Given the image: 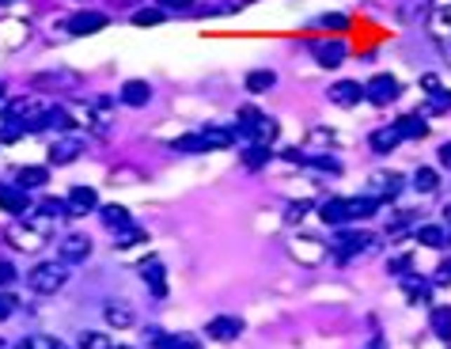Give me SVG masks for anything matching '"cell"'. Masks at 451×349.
Masks as SVG:
<instances>
[{"label":"cell","instance_id":"1","mask_svg":"<svg viewBox=\"0 0 451 349\" xmlns=\"http://www.w3.org/2000/svg\"><path fill=\"white\" fill-rule=\"evenodd\" d=\"M65 281V273L58 266H42V270H34V277H31V285L34 289H42V292H53Z\"/></svg>","mask_w":451,"mask_h":349},{"label":"cell","instance_id":"2","mask_svg":"<svg viewBox=\"0 0 451 349\" xmlns=\"http://www.w3.org/2000/svg\"><path fill=\"white\" fill-rule=\"evenodd\" d=\"M368 91H372L375 103H391L394 96H398V84H394L391 77H375V80L368 84Z\"/></svg>","mask_w":451,"mask_h":349},{"label":"cell","instance_id":"3","mask_svg":"<svg viewBox=\"0 0 451 349\" xmlns=\"http://www.w3.org/2000/svg\"><path fill=\"white\" fill-rule=\"evenodd\" d=\"M292 254H296V258H304V262H318V258H323V247H315V239H296Z\"/></svg>","mask_w":451,"mask_h":349},{"label":"cell","instance_id":"4","mask_svg":"<svg viewBox=\"0 0 451 349\" xmlns=\"http://www.w3.org/2000/svg\"><path fill=\"white\" fill-rule=\"evenodd\" d=\"M432 330L440 338H451V308H436L432 311Z\"/></svg>","mask_w":451,"mask_h":349},{"label":"cell","instance_id":"5","mask_svg":"<svg viewBox=\"0 0 451 349\" xmlns=\"http://www.w3.org/2000/svg\"><path fill=\"white\" fill-rule=\"evenodd\" d=\"M236 330H239L236 319H216V323L209 327V334H213V338H220V342H228V338L236 334Z\"/></svg>","mask_w":451,"mask_h":349},{"label":"cell","instance_id":"6","mask_svg":"<svg viewBox=\"0 0 451 349\" xmlns=\"http://www.w3.org/2000/svg\"><path fill=\"white\" fill-rule=\"evenodd\" d=\"M417 239H421V243H429V247H444L447 235H444V228H432V224H425V228L417 232Z\"/></svg>","mask_w":451,"mask_h":349},{"label":"cell","instance_id":"7","mask_svg":"<svg viewBox=\"0 0 451 349\" xmlns=\"http://www.w3.org/2000/svg\"><path fill=\"white\" fill-rule=\"evenodd\" d=\"M356 99H361V88H356V84H337L334 88V103H345V107H349Z\"/></svg>","mask_w":451,"mask_h":349},{"label":"cell","instance_id":"8","mask_svg":"<svg viewBox=\"0 0 451 349\" xmlns=\"http://www.w3.org/2000/svg\"><path fill=\"white\" fill-rule=\"evenodd\" d=\"M413 178H417V183H413V186H417V190H425V194H432V190H436V171H432V167H421V171L417 175H413Z\"/></svg>","mask_w":451,"mask_h":349},{"label":"cell","instance_id":"9","mask_svg":"<svg viewBox=\"0 0 451 349\" xmlns=\"http://www.w3.org/2000/svg\"><path fill=\"white\" fill-rule=\"evenodd\" d=\"M398 140H402V129H383V133H375L372 145H375V148H394Z\"/></svg>","mask_w":451,"mask_h":349},{"label":"cell","instance_id":"10","mask_svg":"<svg viewBox=\"0 0 451 349\" xmlns=\"http://www.w3.org/2000/svg\"><path fill=\"white\" fill-rule=\"evenodd\" d=\"M107 319L114 327H129V323H133V311H129V308H107Z\"/></svg>","mask_w":451,"mask_h":349},{"label":"cell","instance_id":"11","mask_svg":"<svg viewBox=\"0 0 451 349\" xmlns=\"http://www.w3.org/2000/svg\"><path fill=\"white\" fill-rule=\"evenodd\" d=\"M247 88H250V91H266V88H274V72H255V77L247 80Z\"/></svg>","mask_w":451,"mask_h":349},{"label":"cell","instance_id":"12","mask_svg":"<svg viewBox=\"0 0 451 349\" xmlns=\"http://www.w3.org/2000/svg\"><path fill=\"white\" fill-rule=\"evenodd\" d=\"M144 99H148L144 84H129V88H126V103H144Z\"/></svg>","mask_w":451,"mask_h":349},{"label":"cell","instance_id":"13","mask_svg":"<svg viewBox=\"0 0 451 349\" xmlns=\"http://www.w3.org/2000/svg\"><path fill=\"white\" fill-rule=\"evenodd\" d=\"M83 349H110V342L102 334H83Z\"/></svg>","mask_w":451,"mask_h":349},{"label":"cell","instance_id":"14","mask_svg":"<svg viewBox=\"0 0 451 349\" xmlns=\"http://www.w3.org/2000/svg\"><path fill=\"white\" fill-rule=\"evenodd\" d=\"M83 251H88V243H83V239H69V247H65V254H69V258H80Z\"/></svg>","mask_w":451,"mask_h":349},{"label":"cell","instance_id":"15","mask_svg":"<svg viewBox=\"0 0 451 349\" xmlns=\"http://www.w3.org/2000/svg\"><path fill=\"white\" fill-rule=\"evenodd\" d=\"M436 281L440 285H451V262H444V266L436 270Z\"/></svg>","mask_w":451,"mask_h":349},{"label":"cell","instance_id":"16","mask_svg":"<svg viewBox=\"0 0 451 349\" xmlns=\"http://www.w3.org/2000/svg\"><path fill=\"white\" fill-rule=\"evenodd\" d=\"M440 164H444V167H451V145H444V148H440Z\"/></svg>","mask_w":451,"mask_h":349},{"label":"cell","instance_id":"17","mask_svg":"<svg viewBox=\"0 0 451 349\" xmlns=\"http://www.w3.org/2000/svg\"><path fill=\"white\" fill-rule=\"evenodd\" d=\"M444 20H447V23H451V4H447V8H444Z\"/></svg>","mask_w":451,"mask_h":349},{"label":"cell","instance_id":"18","mask_svg":"<svg viewBox=\"0 0 451 349\" xmlns=\"http://www.w3.org/2000/svg\"><path fill=\"white\" fill-rule=\"evenodd\" d=\"M447 58H451V50H447Z\"/></svg>","mask_w":451,"mask_h":349}]
</instances>
